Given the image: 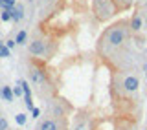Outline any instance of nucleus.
<instances>
[{
    "label": "nucleus",
    "mask_w": 147,
    "mask_h": 130,
    "mask_svg": "<svg viewBox=\"0 0 147 130\" xmlns=\"http://www.w3.org/2000/svg\"><path fill=\"white\" fill-rule=\"evenodd\" d=\"M131 29H129V20H119L114 22L112 26H109L107 29L101 33L98 40V53L99 57L107 59L112 53H116L118 50H121L123 46L131 39Z\"/></svg>",
    "instance_id": "f257e3e1"
},
{
    "label": "nucleus",
    "mask_w": 147,
    "mask_h": 130,
    "mask_svg": "<svg viewBox=\"0 0 147 130\" xmlns=\"http://www.w3.org/2000/svg\"><path fill=\"white\" fill-rule=\"evenodd\" d=\"M112 92L118 99L132 103L138 101V92H140V77L132 72H118L112 79Z\"/></svg>",
    "instance_id": "f03ea898"
},
{
    "label": "nucleus",
    "mask_w": 147,
    "mask_h": 130,
    "mask_svg": "<svg viewBox=\"0 0 147 130\" xmlns=\"http://www.w3.org/2000/svg\"><path fill=\"white\" fill-rule=\"evenodd\" d=\"M92 11L98 22H107L118 13L112 0H92Z\"/></svg>",
    "instance_id": "7ed1b4c3"
},
{
    "label": "nucleus",
    "mask_w": 147,
    "mask_h": 130,
    "mask_svg": "<svg viewBox=\"0 0 147 130\" xmlns=\"http://www.w3.org/2000/svg\"><path fill=\"white\" fill-rule=\"evenodd\" d=\"M72 105L68 103L64 97H53L52 99V106H50V115L52 117H55L57 121H61V123H66V119H68V115H70L72 112Z\"/></svg>",
    "instance_id": "20e7f679"
},
{
    "label": "nucleus",
    "mask_w": 147,
    "mask_h": 130,
    "mask_svg": "<svg viewBox=\"0 0 147 130\" xmlns=\"http://www.w3.org/2000/svg\"><path fill=\"white\" fill-rule=\"evenodd\" d=\"M28 77H30L31 84H35L37 88H44V84H48V72L44 66H40L39 62H30V70H28Z\"/></svg>",
    "instance_id": "39448f33"
},
{
    "label": "nucleus",
    "mask_w": 147,
    "mask_h": 130,
    "mask_svg": "<svg viewBox=\"0 0 147 130\" xmlns=\"http://www.w3.org/2000/svg\"><path fill=\"white\" fill-rule=\"evenodd\" d=\"M28 52H30L33 57H42V55L48 53V46H46V40L40 39V37H35L28 42Z\"/></svg>",
    "instance_id": "423d86ee"
},
{
    "label": "nucleus",
    "mask_w": 147,
    "mask_h": 130,
    "mask_svg": "<svg viewBox=\"0 0 147 130\" xmlns=\"http://www.w3.org/2000/svg\"><path fill=\"white\" fill-rule=\"evenodd\" d=\"M64 125H66V123L57 121V119L52 117V115H46V117H42L39 121L37 130H64Z\"/></svg>",
    "instance_id": "0eeeda50"
},
{
    "label": "nucleus",
    "mask_w": 147,
    "mask_h": 130,
    "mask_svg": "<svg viewBox=\"0 0 147 130\" xmlns=\"http://www.w3.org/2000/svg\"><path fill=\"white\" fill-rule=\"evenodd\" d=\"M129 29H131V33L132 35H138V33H142V29H145V26H144V15L142 13H134L131 18H129Z\"/></svg>",
    "instance_id": "6e6552de"
},
{
    "label": "nucleus",
    "mask_w": 147,
    "mask_h": 130,
    "mask_svg": "<svg viewBox=\"0 0 147 130\" xmlns=\"http://www.w3.org/2000/svg\"><path fill=\"white\" fill-rule=\"evenodd\" d=\"M90 128V117L86 114H76V121H74V130H88Z\"/></svg>",
    "instance_id": "1a4fd4ad"
},
{
    "label": "nucleus",
    "mask_w": 147,
    "mask_h": 130,
    "mask_svg": "<svg viewBox=\"0 0 147 130\" xmlns=\"http://www.w3.org/2000/svg\"><path fill=\"white\" fill-rule=\"evenodd\" d=\"M24 17H26L24 4H20V2H18L17 6L11 9V20H13V22H20V20H24Z\"/></svg>",
    "instance_id": "9d476101"
},
{
    "label": "nucleus",
    "mask_w": 147,
    "mask_h": 130,
    "mask_svg": "<svg viewBox=\"0 0 147 130\" xmlns=\"http://www.w3.org/2000/svg\"><path fill=\"white\" fill-rule=\"evenodd\" d=\"M18 84L22 86V92H24V95H26V105H28V108L33 110L35 106H33V103H31V88H30V84H28L24 79H20V81H18Z\"/></svg>",
    "instance_id": "9b49d317"
},
{
    "label": "nucleus",
    "mask_w": 147,
    "mask_h": 130,
    "mask_svg": "<svg viewBox=\"0 0 147 130\" xmlns=\"http://www.w3.org/2000/svg\"><path fill=\"white\" fill-rule=\"evenodd\" d=\"M0 97H2L6 103H13V99H15V95H13V88L11 86L0 88Z\"/></svg>",
    "instance_id": "f8f14e48"
},
{
    "label": "nucleus",
    "mask_w": 147,
    "mask_h": 130,
    "mask_svg": "<svg viewBox=\"0 0 147 130\" xmlns=\"http://www.w3.org/2000/svg\"><path fill=\"white\" fill-rule=\"evenodd\" d=\"M15 42H17L18 46L26 44V42H28V31H24V29H20V31H18V33L15 35Z\"/></svg>",
    "instance_id": "ddd939ff"
},
{
    "label": "nucleus",
    "mask_w": 147,
    "mask_h": 130,
    "mask_svg": "<svg viewBox=\"0 0 147 130\" xmlns=\"http://www.w3.org/2000/svg\"><path fill=\"white\" fill-rule=\"evenodd\" d=\"M7 57H11V50L4 42H0V59H7Z\"/></svg>",
    "instance_id": "4468645a"
},
{
    "label": "nucleus",
    "mask_w": 147,
    "mask_h": 130,
    "mask_svg": "<svg viewBox=\"0 0 147 130\" xmlns=\"http://www.w3.org/2000/svg\"><path fill=\"white\" fill-rule=\"evenodd\" d=\"M17 6V0H0V9H13Z\"/></svg>",
    "instance_id": "2eb2a0df"
},
{
    "label": "nucleus",
    "mask_w": 147,
    "mask_h": 130,
    "mask_svg": "<svg viewBox=\"0 0 147 130\" xmlns=\"http://www.w3.org/2000/svg\"><path fill=\"white\" fill-rule=\"evenodd\" d=\"M0 18H2V22H11V9H2Z\"/></svg>",
    "instance_id": "dca6fc26"
},
{
    "label": "nucleus",
    "mask_w": 147,
    "mask_h": 130,
    "mask_svg": "<svg viewBox=\"0 0 147 130\" xmlns=\"http://www.w3.org/2000/svg\"><path fill=\"white\" fill-rule=\"evenodd\" d=\"M15 121H17V125H18V127H24V125H26V121H28L26 114H17V115H15Z\"/></svg>",
    "instance_id": "f3484780"
},
{
    "label": "nucleus",
    "mask_w": 147,
    "mask_h": 130,
    "mask_svg": "<svg viewBox=\"0 0 147 130\" xmlns=\"http://www.w3.org/2000/svg\"><path fill=\"white\" fill-rule=\"evenodd\" d=\"M0 130H9V121L6 117H0Z\"/></svg>",
    "instance_id": "a211bd4d"
},
{
    "label": "nucleus",
    "mask_w": 147,
    "mask_h": 130,
    "mask_svg": "<svg viewBox=\"0 0 147 130\" xmlns=\"http://www.w3.org/2000/svg\"><path fill=\"white\" fill-rule=\"evenodd\" d=\"M22 94H24V92H22V86H20V84H17L15 88H13V95H17V97H22Z\"/></svg>",
    "instance_id": "6ab92c4d"
},
{
    "label": "nucleus",
    "mask_w": 147,
    "mask_h": 130,
    "mask_svg": "<svg viewBox=\"0 0 147 130\" xmlns=\"http://www.w3.org/2000/svg\"><path fill=\"white\" fill-rule=\"evenodd\" d=\"M6 46H7L9 50H13V48H15V46H17V42H15V39H9V40H6Z\"/></svg>",
    "instance_id": "aec40b11"
},
{
    "label": "nucleus",
    "mask_w": 147,
    "mask_h": 130,
    "mask_svg": "<svg viewBox=\"0 0 147 130\" xmlns=\"http://www.w3.org/2000/svg\"><path fill=\"white\" fill-rule=\"evenodd\" d=\"M39 114H40V110H39V108L35 106V108L31 110V115H33V117H39Z\"/></svg>",
    "instance_id": "412c9836"
},
{
    "label": "nucleus",
    "mask_w": 147,
    "mask_h": 130,
    "mask_svg": "<svg viewBox=\"0 0 147 130\" xmlns=\"http://www.w3.org/2000/svg\"><path fill=\"white\" fill-rule=\"evenodd\" d=\"M144 26H145V29H147V13L144 15Z\"/></svg>",
    "instance_id": "4be33fe9"
},
{
    "label": "nucleus",
    "mask_w": 147,
    "mask_h": 130,
    "mask_svg": "<svg viewBox=\"0 0 147 130\" xmlns=\"http://www.w3.org/2000/svg\"><path fill=\"white\" fill-rule=\"evenodd\" d=\"M144 70H145V79H147V66H145V68H144Z\"/></svg>",
    "instance_id": "5701e85b"
},
{
    "label": "nucleus",
    "mask_w": 147,
    "mask_h": 130,
    "mask_svg": "<svg viewBox=\"0 0 147 130\" xmlns=\"http://www.w3.org/2000/svg\"><path fill=\"white\" fill-rule=\"evenodd\" d=\"M0 117H4V114H2V110H0Z\"/></svg>",
    "instance_id": "b1692460"
},
{
    "label": "nucleus",
    "mask_w": 147,
    "mask_h": 130,
    "mask_svg": "<svg viewBox=\"0 0 147 130\" xmlns=\"http://www.w3.org/2000/svg\"><path fill=\"white\" fill-rule=\"evenodd\" d=\"M145 44H147V42H145Z\"/></svg>",
    "instance_id": "393cba45"
}]
</instances>
